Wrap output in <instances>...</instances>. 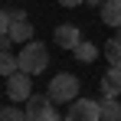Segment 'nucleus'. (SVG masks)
<instances>
[{
  "mask_svg": "<svg viewBox=\"0 0 121 121\" xmlns=\"http://www.w3.org/2000/svg\"><path fill=\"white\" fill-rule=\"evenodd\" d=\"M85 3H88V7H101L105 0H85Z\"/></svg>",
  "mask_w": 121,
  "mask_h": 121,
  "instance_id": "f3484780",
  "label": "nucleus"
},
{
  "mask_svg": "<svg viewBox=\"0 0 121 121\" xmlns=\"http://www.w3.org/2000/svg\"><path fill=\"white\" fill-rule=\"evenodd\" d=\"M62 121H101V101H95V98L69 101V111L62 115Z\"/></svg>",
  "mask_w": 121,
  "mask_h": 121,
  "instance_id": "20e7f679",
  "label": "nucleus"
},
{
  "mask_svg": "<svg viewBox=\"0 0 121 121\" xmlns=\"http://www.w3.org/2000/svg\"><path fill=\"white\" fill-rule=\"evenodd\" d=\"M49 98L62 105V101H75L79 98V79L72 75V72H56L52 82H49V92H46Z\"/></svg>",
  "mask_w": 121,
  "mask_h": 121,
  "instance_id": "f03ea898",
  "label": "nucleus"
},
{
  "mask_svg": "<svg viewBox=\"0 0 121 121\" xmlns=\"http://www.w3.org/2000/svg\"><path fill=\"white\" fill-rule=\"evenodd\" d=\"M101 95H111V98L121 95V69L118 65H108L105 69V75H101Z\"/></svg>",
  "mask_w": 121,
  "mask_h": 121,
  "instance_id": "0eeeda50",
  "label": "nucleus"
},
{
  "mask_svg": "<svg viewBox=\"0 0 121 121\" xmlns=\"http://www.w3.org/2000/svg\"><path fill=\"white\" fill-rule=\"evenodd\" d=\"M59 7H65V10H72V7H79V3H85V0H56Z\"/></svg>",
  "mask_w": 121,
  "mask_h": 121,
  "instance_id": "dca6fc26",
  "label": "nucleus"
},
{
  "mask_svg": "<svg viewBox=\"0 0 121 121\" xmlns=\"http://www.w3.org/2000/svg\"><path fill=\"white\" fill-rule=\"evenodd\" d=\"M98 10H101V23H105V26L121 30V0H105Z\"/></svg>",
  "mask_w": 121,
  "mask_h": 121,
  "instance_id": "6e6552de",
  "label": "nucleus"
},
{
  "mask_svg": "<svg viewBox=\"0 0 121 121\" xmlns=\"http://www.w3.org/2000/svg\"><path fill=\"white\" fill-rule=\"evenodd\" d=\"M46 65H49V49L43 43H36V39L23 43V49H20V69L23 72L39 75V72H46Z\"/></svg>",
  "mask_w": 121,
  "mask_h": 121,
  "instance_id": "f257e3e1",
  "label": "nucleus"
},
{
  "mask_svg": "<svg viewBox=\"0 0 121 121\" xmlns=\"http://www.w3.org/2000/svg\"><path fill=\"white\" fill-rule=\"evenodd\" d=\"M101 118H118L121 121V101L111 95H101Z\"/></svg>",
  "mask_w": 121,
  "mask_h": 121,
  "instance_id": "ddd939ff",
  "label": "nucleus"
},
{
  "mask_svg": "<svg viewBox=\"0 0 121 121\" xmlns=\"http://www.w3.org/2000/svg\"><path fill=\"white\" fill-rule=\"evenodd\" d=\"M105 59L121 69V36H111V39L105 43Z\"/></svg>",
  "mask_w": 121,
  "mask_h": 121,
  "instance_id": "f8f14e48",
  "label": "nucleus"
},
{
  "mask_svg": "<svg viewBox=\"0 0 121 121\" xmlns=\"http://www.w3.org/2000/svg\"><path fill=\"white\" fill-rule=\"evenodd\" d=\"M20 69V56H13L10 49H0V75L7 79V75H13Z\"/></svg>",
  "mask_w": 121,
  "mask_h": 121,
  "instance_id": "9d476101",
  "label": "nucleus"
},
{
  "mask_svg": "<svg viewBox=\"0 0 121 121\" xmlns=\"http://www.w3.org/2000/svg\"><path fill=\"white\" fill-rule=\"evenodd\" d=\"M10 36H13V43H30L33 39V23L26 20V17L10 20Z\"/></svg>",
  "mask_w": 121,
  "mask_h": 121,
  "instance_id": "1a4fd4ad",
  "label": "nucleus"
},
{
  "mask_svg": "<svg viewBox=\"0 0 121 121\" xmlns=\"http://www.w3.org/2000/svg\"><path fill=\"white\" fill-rule=\"evenodd\" d=\"M0 121H26V111H20L17 105H10V108H0Z\"/></svg>",
  "mask_w": 121,
  "mask_h": 121,
  "instance_id": "4468645a",
  "label": "nucleus"
},
{
  "mask_svg": "<svg viewBox=\"0 0 121 121\" xmlns=\"http://www.w3.org/2000/svg\"><path fill=\"white\" fill-rule=\"evenodd\" d=\"M52 43L62 46V49H75V46L82 43V30H79V26H72V23H62V26L52 30Z\"/></svg>",
  "mask_w": 121,
  "mask_h": 121,
  "instance_id": "423d86ee",
  "label": "nucleus"
},
{
  "mask_svg": "<svg viewBox=\"0 0 121 121\" xmlns=\"http://www.w3.org/2000/svg\"><path fill=\"white\" fill-rule=\"evenodd\" d=\"M10 33V10H0V36Z\"/></svg>",
  "mask_w": 121,
  "mask_h": 121,
  "instance_id": "2eb2a0df",
  "label": "nucleus"
},
{
  "mask_svg": "<svg viewBox=\"0 0 121 121\" xmlns=\"http://www.w3.org/2000/svg\"><path fill=\"white\" fill-rule=\"evenodd\" d=\"M23 111H26V121H62L56 111V101L49 95H30Z\"/></svg>",
  "mask_w": 121,
  "mask_h": 121,
  "instance_id": "7ed1b4c3",
  "label": "nucleus"
},
{
  "mask_svg": "<svg viewBox=\"0 0 121 121\" xmlns=\"http://www.w3.org/2000/svg\"><path fill=\"white\" fill-rule=\"evenodd\" d=\"M101 121H118V118H101Z\"/></svg>",
  "mask_w": 121,
  "mask_h": 121,
  "instance_id": "a211bd4d",
  "label": "nucleus"
},
{
  "mask_svg": "<svg viewBox=\"0 0 121 121\" xmlns=\"http://www.w3.org/2000/svg\"><path fill=\"white\" fill-rule=\"evenodd\" d=\"M72 52H75V59H79V62H95V59H98V46L88 43V39H82Z\"/></svg>",
  "mask_w": 121,
  "mask_h": 121,
  "instance_id": "9b49d317",
  "label": "nucleus"
},
{
  "mask_svg": "<svg viewBox=\"0 0 121 121\" xmlns=\"http://www.w3.org/2000/svg\"><path fill=\"white\" fill-rule=\"evenodd\" d=\"M30 72H23V69H17L13 75H7V95H10V101H26L30 95H33V85H30Z\"/></svg>",
  "mask_w": 121,
  "mask_h": 121,
  "instance_id": "39448f33",
  "label": "nucleus"
}]
</instances>
